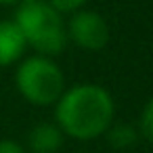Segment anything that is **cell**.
I'll use <instances>...</instances> for the list:
<instances>
[{
    "mask_svg": "<svg viewBox=\"0 0 153 153\" xmlns=\"http://www.w3.org/2000/svg\"><path fill=\"white\" fill-rule=\"evenodd\" d=\"M13 21L17 23L27 48H34L36 55L57 57L65 51V19L46 0H19Z\"/></svg>",
    "mask_w": 153,
    "mask_h": 153,
    "instance_id": "7a4b0ae2",
    "label": "cell"
},
{
    "mask_svg": "<svg viewBox=\"0 0 153 153\" xmlns=\"http://www.w3.org/2000/svg\"><path fill=\"white\" fill-rule=\"evenodd\" d=\"M46 2H48L55 11H59L61 15H71V13L84 9L86 0H46Z\"/></svg>",
    "mask_w": 153,
    "mask_h": 153,
    "instance_id": "9c48e42d",
    "label": "cell"
},
{
    "mask_svg": "<svg viewBox=\"0 0 153 153\" xmlns=\"http://www.w3.org/2000/svg\"><path fill=\"white\" fill-rule=\"evenodd\" d=\"M0 153H27V149L13 138H0Z\"/></svg>",
    "mask_w": 153,
    "mask_h": 153,
    "instance_id": "30bf717a",
    "label": "cell"
},
{
    "mask_svg": "<svg viewBox=\"0 0 153 153\" xmlns=\"http://www.w3.org/2000/svg\"><path fill=\"white\" fill-rule=\"evenodd\" d=\"M65 134L55 122H40L27 132V149L32 153H57L63 147Z\"/></svg>",
    "mask_w": 153,
    "mask_h": 153,
    "instance_id": "8992f818",
    "label": "cell"
},
{
    "mask_svg": "<svg viewBox=\"0 0 153 153\" xmlns=\"http://www.w3.org/2000/svg\"><path fill=\"white\" fill-rule=\"evenodd\" d=\"M103 136H107V143L113 149L126 151V149H130V147L136 145V140H138L140 134H138V128L132 126V124H128V122H117V124L113 122Z\"/></svg>",
    "mask_w": 153,
    "mask_h": 153,
    "instance_id": "52a82bcc",
    "label": "cell"
},
{
    "mask_svg": "<svg viewBox=\"0 0 153 153\" xmlns=\"http://www.w3.org/2000/svg\"><path fill=\"white\" fill-rule=\"evenodd\" d=\"M17 2H19V0H0V4H7V7L9 4H17Z\"/></svg>",
    "mask_w": 153,
    "mask_h": 153,
    "instance_id": "8fae6325",
    "label": "cell"
},
{
    "mask_svg": "<svg viewBox=\"0 0 153 153\" xmlns=\"http://www.w3.org/2000/svg\"><path fill=\"white\" fill-rule=\"evenodd\" d=\"M15 88L34 107H51L65 90V74L53 57L32 55L17 63Z\"/></svg>",
    "mask_w": 153,
    "mask_h": 153,
    "instance_id": "3957f363",
    "label": "cell"
},
{
    "mask_svg": "<svg viewBox=\"0 0 153 153\" xmlns=\"http://www.w3.org/2000/svg\"><path fill=\"white\" fill-rule=\"evenodd\" d=\"M27 44L13 19H0V67H9L21 61Z\"/></svg>",
    "mask_w": 153,
    "mask_h": 153,
    "instance_id": "5b68a950",
    "label": "cell"
},
{
    "mask_svg": "<svg viewBox=\"0 0 153 153\" xmlns=\"http://www.w3.org/2000/svg\"><path fill=\"white\" fill-rule=\"evenodd\" d=\"M115 117L111 92L94 82L65 88L55 103V124L65 136L76 140H94L107 132Z\"/></svg>",
    "mask_w": 153,
    "mask_h": 153,
    "instance_id": "6da1fadb",
    "label": "cell"
},
{
    "mask_svg": "<svg viewBox=\"0 0 153 153\" xmlns=\"http://www.w3.org/2000/svg\"><path fill=\"white\" fill-rule=\"evenodd\" d=\"M138 134L153 143V97H149V101L145 103V107H143V111H140Z\"/></svg>",
    "mask_w": 153,
    "mask_h": 153,
    "instance_id": "ba28073f",
    "label": "cell"
},
{
    "mask_svg": "<svg viewBox=\"0 0 153 153\" xmlns=\"http://www.w3.org/2000/svg\"><path fill=\"white\" fill-rule=\"evenodd\" d=\"M65 30H67V42H74L78 48L88 53L105 48L111 36L107 19L94 9H80L71 13L69 21L65 23Z\"/></svg>",
    "mask_w": 153,
    "mask_h": 153,
    "instance_id": "277c9868",
    "label": "cell"
}]
</instances>
